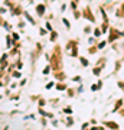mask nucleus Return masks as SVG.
Segmentation results:
<instances>
[{"label":"nucleus","instance_id":"nucleus-1","mask_svg":"<svg viewBox=\"0 0 124 130\" xmlns=\"http://www.w3.org/2000/svg\"><path fill=\"white\" fill-rule=\"evenodd\" d=\"M38 12H39V13H42V12H43V6H39V7H38Z\"/></svg>","mask_w":124,"mask_h":130},{"label":"nucleus","instance_id":"nucleus-2","mask_svg":"<svg viewBox=\"0 0 124 130\" xmlns=\"http://www.w3.org/2000/svg\"><path fill=\"white\" fill-rule=\"evenodd\" d=\"M123 10H124V5H123Z\"/></svg>","mask_w":124,"mask_h":130}]
</instances>
